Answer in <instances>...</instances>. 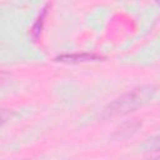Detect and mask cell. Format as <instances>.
Masks as SVG:
<instances>
[{
  "instance_id": "cell-1",
  "label": "cell",
  "mask_w": 160,
  "mask_h": 160,
  "mask_svg": "<svg viewBox=\"0 0 160 160\" xmlns=\"http://www.w3.org/2000/svg\"><path fill=\"white\" fill-rule=\"evenodd\" d=\"M155 94V88L151 85H142L130 90L129 92L121 95L120 98L111 101L104 110L102 118H112L119 115H125L148 104Z\"/></svg>"
},
{
  "instance_id": "cell-2",
  "label": "cell",
  "mask_w": 160,
  "mask_h": 160,
  "mask_svg": "<svg viewBox=\"0 0 160 160\" xmlns=\"http://www.w3.org/2000/svg\"><path fill=\"white\" fill-rule=\"evenodd\" d=\"M101 59L98 55L94 54H72V55H61L56 58L58 61H65V62H82V61H94Z\"/></svg>"
},
{
  "instance_id": "cell-3",
  "label": "cell",
  "mask_w": 160,
  "mask_h": 160,
  "mask_svg": "<svg viewBox=\"0 0 160 160\" xmlns=\"http://www.w3.org/2000/svg\"><path fill=\"white\" fill-rule=\"evenodd\" d=\"M144 148L148 151H150V150L151 151H159L160 150V135L151 138V139H148V141L144 144Z\"/></svg>"
},
{
  "instance_id": "cell-4",
  "label": "cell",
  "mask_w": 160,
  "mask_h": 160,
  "mask_svg": "<svg viewBox=\"0 0 160 160\" xmlns=\"http://www.w3.org/2000/svg\"><path fill=\"white\" fill-rule=\"evenodd\" d=\"M152 160H160V158H156V159H152Z\"/></svg>"
}]
</instances>
